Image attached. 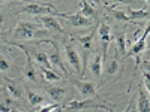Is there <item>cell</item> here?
<instances>
[{
    "instance_id": "cell-16",
    "label": "cell",
    "mask_w": 150,
    "mask_h": 112,
    "mask_svg": "<svg viewBox=\"0 0 150 112\" xmlns=\"http://www.w3.org/2000/svg\"><path fill=\"white\" fill-rule=\"evenodd\" d=\"M6 88H8L9 94L14 97V99H21V97H23V88H21V87H20L17 82H14V81H8Z\"/></svg>"
},
{
    "instance_id": "cell-9",
    "label": "cell",
    "mask_w": 150,
    "mask_h": 112,
    "mask_svg": "<svg viewBox=\"0 0 150 112\" xmlns=\"http://www.w3.org/2000/svg\"><path fill=\"white\" fill-rule=\"evenodd\" d=\"M38 21H39L47 30H54V32H59V33H63V27L60 26V22L53 15H41L38 18Z\"/></svg>"
},
{
    "instance_id": "cell-30",
    "label": "cell",
    "mask_w": 150,
    "mask_h": 112,
    "mask_svg": "<svg viewBox=\"0 0 150 112\" xmlns=\"http://www.w3.org/2000/svg\"><path fill=\"white\" fill-rule=\"evenodd\" d=\"M90 2H92V5H99L102 0H90Z\"/></svg>"
},
{
    "instance_id": "cell-7",
    "label": "cell",
    "mask_w": 150,
    "mask_h": 112,
    "mask_svg": "<svg viewBox=\"0 0 150 112\" xmlns=\"http://www.w3.org/2000/svg\"><path fill=\"white\" fill-rule=\"evenodd\" d=\"M11 43H12V42H11ZM12 45H15L17 48L23 49L24 54H26V57H27V66H26V69H24V76H26L29 81H32V82H36V81H38L36 70H35V67H33V61H32V57H30V52L27 51V48L23 46V45H20V43H12Z\"/></svg>"
},
{
    "instance_id": "cell-32",
    "label": "cell",
    "mask_w": 150,
    "mask_h": 112,
    "mask_svg": "<svg viewBox=\"0 0 150 112\" xmlns=\"http://www.w3.org/2000/svg\"><path fill=\"white\" fill-rule=\"evenodd\" d=\"M0 2H6V0H0Z\"/></svg>"
},
{
    "instance_id": "cell-8",
    "label": "cell",
    "mask_w": 150,
    "mask_h": 112,
    "mask_svg": "<svg viewBox=\"0 0 150 112\" xmlns=\"http://www.w3.org/2000/svg\"><path fill=\"white\" fill-rule=\"evenodd\" d=\"M45 42L51 43V45L54 46V48H53V51H51V54L48 55L51 66H56V67L62 69V72H65V73H66V69H65V66H63V61H62V57H60V48H59V42H56V41H45Z\"/></svg>"
},
{
    "instance_id": "cell-12",
    "label": "cell",
    "mask_w": 150,
    "mask_h": 112,
    "mask_svg": "<svg viewBox=\"0 0 150 112\" xmlns=\"http://www.w3.org/2000/svg\"><path fill=\"white\" fill-rule=\"evenodd\" d=\"M137 111H140V112H149V111H150L149 93H144V91H143V88H140V94H138V105H137Z\"/></svg>"
},
{
    "instance_id": "cell-23",
    "label": "cell",
    "mask_w": 150,
    "mask_h": 112,
    "mask_svg": "<svg viewBox=\"0 0 150 112\" xmlns=\"http://www.w3.org/2000/svg\"><path fill=\"white\" fill-rule=\"evenodd\" d=\"M126 15L129 17L131 21L137 20V18H149V9H140V10H126Z\"/></svg>"
},
{
    "instance_id": "cell-25",
    "label": "cell",
    "mask_w": 150,
    "mask_h": 112,
    "mask_svg": "<svg viewBox=\"0 0 150 112\" xmlns=\"http://www.w3.org/2000/svg\"><path fill=\"white\" fill-rule=\"evenodd\" d=\"M108 9L111 10V14L114 15L117 20H120V21H126V22H131L129 17L126 15V10H117V9H114V8H108Z\"/></svg>"
},
{
    "instance_id": "cell-11",
    "label": "cell",
    "mask_w": 150,
    "mask_h": 112,
    "mask_svg": "<svg viewBox=\"0 0 150 112\" xmlns=\"http://www.w3.org/2000/svg\"><path fill=\"white\" fill-rule=\"evenodd\" d=\"M98 33H99V37H101V42H102V46H108L110 41H111V29L107 22H101V26L98 29Z\"/></svg>"
},
{
    "instance_id": "cell-4",
    "label": "cell",
    "mask_w": 150,
    "mask_h": 112,
    "mask_svg": "<svg viewBox=\"0 0 150 112\" xmlns=\"http://www.w3.org/2000/svg\"><path fill=\"white\" fill-rule=\"evenodd\" d=\"M60 17L66 18L72 27H89L93 24L92 18H87V17L81 15L80 12H77V14H65V12H60Z\"/></svg>"
},
{
    "instance_id": "cell-13",
    "label": "cell",
    "mask_w": 150,
    "mask_h": 112,
    "mask_svg": "<svg viewBox=\"0 0 150 112\" xmlns=\"http://www.w3.org/2000/svg\"><path fill=\"white\" fill-rule=\"evenodd\" d=\"M119 70H120V64H119L117 58H110V60L105 61V73H107V78L117 75Z\"/></svg>"
},
{
    "instance_id": "cell-2",
    "label": "cell",
    "mask_w": 150,
    "mask_h": 112,
    "mask_svg": "<svg viewBox=\"0 0 150 112\" xmlns=\"http://www.w3.org/2000/svg\"><path fill=\"white\" fill-rule=\"evenodd\" d=\"M21 12L29 14V15H35V17H38V15H56V17H60V12L53 5L42 6V5H38V3H30L27 6H24Z\"/></svg>"
},
{
    "instance_id": "cell-22",
    "label": "cell",
    "mask_w": 150,
    "mask_h": 112,
    "mask_svg": "<svg viewBox=\"0 0 150 112\" xmlns=\"http://www.w3.org/2000/svg\"><path fill=\"white\" fill-rule=\"evenodd\" d=\"M89 100H72V102H69L68 105H66V111H81V109H84L86 106H89Z\"/></svg>"
},
{
    "instance_id": "cell-19",
    "label": "cell",
    "mask_w": 150,
    "mask_h": 112,
    "mask_svg": "<svg viewBox=\"0 0 150 112\" xmlns=\"http://www.w3.org/2000/svg\"><path fill=\"white\" fill-rule=\"evenodd\" d=\"M80 5H81V9H80L78 12H80L81 15H84V17H87V18H92V17L96 15L95 9L89 5V2H87V0H80Z\"/></svg>"
},
{
    "instance_id": "cell-17",
    "label": "cell",
    "mask_w": 150,
    "mask_h": 112,
    "mask_svg": "<svg viewBox=\"0 0 150 112\" xmlns=\"http://www.w3.org/2000/svg\"><path fill=\"white\" fill-rule=\"evenodd\" d=\"M96 33V30H92L89 34H80L77 36V41L84 46V49H90L92 48V42H93V34Z\"/></svg>"
},
{
    "instance_id": "cell-5",
    "label": "cell",
    "mask_w": 150,
    "mask_h": 112,
    "mask_svg": "<svg viewBox=\"0 0 150 112\" xmlns=\"http://www.w3.org/2000/svg\"><path fill=\"white\" fill-rule=\"evenodd\" d=\"M149 32H150V27H146V30H144V33H143V36L140 37L137 42H134L132 43V46H131V49L128 52H125V55H123V58H128V57H135V55H138L140 52H143L144 51V48L147 46V36H149Z\"/></svg>"
},
{
    "instance_id": "cell-14",
    "label": "cell",
    "mask_w": 150,
    "mask_h": 112,
    "mask_svg": "<svg viewBox=\"0 0 150 112\" xmlns=\"http://www.w3.org/2000/svg\"><path fill=\"white\" fill-rule=\"evenodd\" d=\"M41 72L44 75V79L48 81V82H59L62 79V76L54 70V69H48V67H41Z\"/></svg>"
},
{
    "instance_id": "cell-6",
    "label": "cell",
    "mask_w": 150,
    "mask_h": 112,
    "mask_svg": "<svg viewBox=\"0 0 150 112\" xmlns=\"http://www.w3.org/2000/svg\"><path fill=\"white\" fill-rule=\"evenodd\" d=\"M74 85L77 87V90L80 91V94L84 99H90V97L98 96V88H96V85L93 82H89V81H74Z\"/></svg>"
},
{
    "instance_id": "cell-29",
    "label": "cell",
    "mask_w": 150,
    "mask_h": 112,
    "mask_svg": "<svg viewBox=\"0 0 150 112\" xmlns=\"http://www.w3.org/2000/svg\"><path fill=\"white\" fill-rule=\"evenodd\" d=\"M0 111H3V112H11L12 109H11V108H8L6 105H0Z\"/></svg>"
},
{
    "instance_id": "cell-28",
    "label": "cell",
    "mask_w": 150,
    "mask_h": 112,
    "mask_svg": "<svg viewBox=\"0 0 150 112\" xmlns=\"http://www.w3.org/2000/svg\"><path fill=\"white\" fill-rule=\"evenodd\" d=\"M111 2L112 3H114V5H112V6H110V8H114L116 5H129V3H134V2H137V0H111Z\"/></svg>"
},
{
    "instance_id": "cell-27",
    "label": "cell",
    "mask_w": 150,
    "mask_h": 112,
    "mask_svg": "<svg viewBox=\"0 0 150 112\" xmlns=\"http://www.w3.org/2000/svg\"><path fill=\"white\" fill-rule=\"evenodd\" d=\"M143 79H144V84H146V88H147V93L150 91V81H149V70H144L143 69Z\"/></svg>"
},
{
    "instance_id": "cell-24",
    "label": "cell",
    "mask_w": 150,
    "mask_h": 112,
    "mask_svg": "<svg viewBox=\"0 0 150 112\" xmlns=\"http://www.w3.org/2000/svg\"><path fill=\"white\" fill-rule=\"evenodd\" d=\"M11 69H12L11 58H8V57L0 54V72H2V73H8Z\"/></svg>"
},
{
    "instance_id": "cell-31",
    "label": "cell",
    "mask_w": 150,
    "mask_h": 112,
    "mask_svg": "<svg viewBox=\"0 0 150 112\" xmlns=\"http://www.w3.org/2000/svg\"><path fill=\"white\" fill-rule=\"evenodd\" d=\"M2 22H3V15L0 14V24H2Z\"/></svg>"
},
{
    "instance_id": "cell-3",
    "label": "cell",
    "mask_w": 150,
    "mask_h": 112,
    "mask_svg": "<svg viewBox=\"0 0 150 112\" xmlns=\"http://www.w3.org/2000/svg\"><path fill=\"white\" fill-rule=\"evenodd\" d=\"M65 54H66V60H68V63L72 66V69L77 72L80 76H83V73H81V57L78 54V51L75 49L72 45H66L65 46Z\"/></svg>"
},
{
    "instance_id": "cell-18",
    "label": "cell",
    "mask_w": 150,
    "mask_h": 112,
    "mask_svg": "<svg viewBox=\"0 0 150 112\" xmlns=\"http://www.w3.org/2000/svg\"><path fill=\"white\" fill-rule=\"evenodd\" d=\"M116 42H117V54L122 57L126 52V34L125 33H117L116 34Z\"/></svg>"
},
{
    "instance_id": "cell-26",
    "label": "cell",
    "mask_w": 150,
    "mask_h": 112,
    "mask_svg": "<svg viewBox=\"0 0 150 112\" xmlns=\"http://www.w3.org/2000/svg\"><path fill=\"white\" fill-rule=\"evenodd\" d=\"M57 108H59L57 103H48V105L39 106V108H38V111H41V112H51V111H56Z\"/></svg>"
},
{
    "instance_id": "cell-15",
    "label": "cell",
    "mask_w": 150,
    "mask_h": 112,
    "mask_svg": "<svg viewBox=\"0 0 150 112\" xmlns=\"http://www.w3.org/2000/svg\"><path fill=\"white\" fill-rule=\"evenodd\" d=\"M47 93H48V96L51 97L53 100L59 102V100H62V99H63V96H65V88H63V87H60V85H57V87H48Z\"/></svg>"
},
{
    "instance_id": "cell-10",
    "label": "cell",
    "mask_w": 150,
    "mask_h": 112,
    "mask_svg": "<svg viewBox=\"0 0 150 112\" xmlns=\"http://www.w3.org/2000/svg\"><path fill=\"white\" fill-rule=\"evenodd\" d=\"M89 69L95 78H99L102 75V69H104V57L101 54H95L90 60Z\"/></svg>"
},
{
    "instance_id": "cell-20",
    "label": "cell",
    "mask_w": 150,
    "mask_h": 112,
    "mask_svg": "<svg viewBox=\"0 0 150 112\" xmlns=\"http://www.w3.org/2000/svg\"><path fill=\"white\" fill-rule=\"evenodd\" d=\"M24 90H26V93H27L29 102H30V105H32V106H39V105L44 102V96H41V94H38V93H35V91L29 90L27 87H26Z\"/></svg>"
},
{
    "instance_id": "cell-21",
    "label": "cell",
    "mask_w": 150,
    "mask_h": 112,
    "mask_svg": "<svg viewBox=\"0 0 150 112\" xmlns=\"http://www.w3.org/2000/svg\"><path fill=\"white\" fill-rule=\"evenodd\" d=\"M33 58L39 63L41 66L44 67H48V69H53L51 63H50V58H48V54L45 52H33Z\"/></svg>"
},
{
    "instance_id": "cell-1",
    "label": "cell",
    "mask_w": 150,
    "mask_h": 112,
    "mask_svg": "<svg viewBox=\"0 0 150 112\" xmlns=\"http://www.w3.org/2000/svg\"><path fill=\"white\" fill-rule=\"evenodd\" d=\"M50 36L48 30L39 29V26L35 22H26V21H18L14 32H12V39H36V37H44Z\"/></svg>"
}]
</instances>
